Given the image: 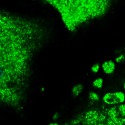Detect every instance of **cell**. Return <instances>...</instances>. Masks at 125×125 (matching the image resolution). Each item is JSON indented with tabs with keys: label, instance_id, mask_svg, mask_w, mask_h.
I'll use <instances>...</instances> for the list:
<instances>
[{
	"label": "cell",
	"instance_id": "obj_1",
	"mask_svg": "<svg viewBox=\"0 0 125 125\" xmlns=\"http://www.w3.org/2000/svg\"><path fill=\"white\" fill-rule=\"evenodd\" d=\"M44 37L37 24L1 14V101L17 106L29 86L32 59Z\"/></svg>",
	"mask_w": 125,
	"mask_h": 125
},
{
	"label": "cell",
	"instance_id": "obj_2",
	"mask_svg": "<svg viewBox=\"0 0 125 125\" xmlns=\"http://www.w3.org/2000/svg\"><path fill=\"white\" fill-rule=\"evenodd\" d=\"M59 13L69 31L104 15L113 0H46Z\"/></svg>",
	"mask_w": 125,
	"mask_h": 125
},
{
	"label": "cell",
	"instance_id": "obj_3",
	"mask_svg": "<svg viewBox=\"0 0 125 125\" xmlns=\"http://www.w3.org/2000/svg\"><path fill=\"white\" fill-rule=\"evenodd\" d=\"M49 125H125V105L91 110L65 124Z\"/></svg>",
	"mask_w": 125,
	"mask_h": 125
},
{
	"label": "cell",
	"instance_id": "obj_4",
	"mask_svg": "<svg viewBox=\"0 0 125 125\" xmlns=\"http://www.w3.org/2000/svg\"><path fill=\"white\" fill-rule=\"evenodd\" d=\"M102 68L106 74H111L115 69V64L112 62H107L103 64Z\"/></svg>",
	"mask_w": 125,
	"mask_h": 125
},
{
	"label": "cell",
	"instance_id": "obj_5",
	"mask_svg": "<svg viewBox=\"0 0 125 125\" xmlns=\"http://www.w3.org/2000/svg\"><path fill=\"white\" fill-rule=\"evenodd\" d=\"M82 89V87H81L80 85H77L76 87H74L73 88V89H72L73 94L75 95V96H77V95H78L81 92Z\"/></svg>",
	"mask_w": 125,
	"mask_h": 125
},
{
	"label": "cell",
	"instance_id": "obj_6",
	"mask_svg": "<svg viewBox=\"0 0 125 125\" xmlns=\"http://www.w3.org/2000/svg\"><path fill=\"white\" fill-rule=\"evenodd\" d=\"M102 84H103L102 79H97L93 83L94 86L96 87V88H101V87H102Z\"/></svg>",
	"mask_w": 125,
	"mask_h": 125
},
{
	"label": "cell",
	"instance_id": "obj_7",
	"mask_svg": "<svg viewBox=\"0 0 125 125\" xmlns=\"http://www.w3.org/2000/svg\"><path fill=\"white\" fill-rule=\"evenodd\" d=\"M89 97H90V99H92V100H97V99H98V96L96 95L95 93H94V92L90 93Z\"/></svg>",
	"mask_w": 125,
	"mask_h": 125
},
{
	"label": "cell",
	"instance_id": "obj_8",
	"mask_svg": "<svg viewBox=\"0 0 125 125\" xmlns=\"http://www.w3.org/2000/svg\"><path fill=\"white\" fill-rule=\"evenodd\" d=\"M99 64H94L92 67V72H97L98 71H99Z\"/></svg>",
	"mask_w": 125,
	"mask_h": 125
},
{
	"label": "cell",
	"instance_id": "obj_9",
	"mask_svg": "<svg viewBox=\"0 0 125 125\" xmlns=\"http://www.w3.org/2000/svg\"></svg>",
	"mask_w": 125,
	"mask_h": 125
}]
</instances>
